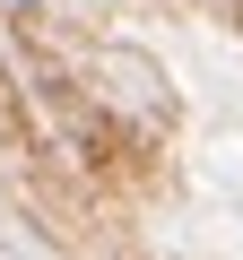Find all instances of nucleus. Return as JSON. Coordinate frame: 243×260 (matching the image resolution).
<instances>
[{"instance_id": "nucleus-1", "label": "nucleus", "mask_w": 243, "mask_h": 260, "mask_svg": "<svg viewBox=\"0 0 243 260\" xmlns=\"http://www.w3.org/2000/svg\"><path fill=\"white\" fill-rule=\"evenodd\" d=\"M18 9H35V0H18Z\"/></svg>"}]
</instances>
